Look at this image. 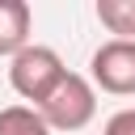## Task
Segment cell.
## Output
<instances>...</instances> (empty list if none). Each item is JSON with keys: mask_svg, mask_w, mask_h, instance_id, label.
<instances>
[{"mask_svg": "<svg viewBox=\"0 0 135 135\" xmlns=\"http://www.w3.org/2000/svg\"><path fill=\"white\" fill-rule=\"evenodd\" d=\"M38 114H42V122H46V127L80 131V127L97 114V93H93V84H89L84 76L68 72V76L51 89V97L38 105Z\"/></svg>", "mask_w": 135, "mask_h": 135, "instance_id": "cell-1", "label": "cell"}, {"mask_svg": "<svg viewBox=\"0 0 135 135\" xmlns=\"http://www.w3.org/2000/svg\"><path fill=\"white\" fill-rule=\"evenodd\" d=\"M63 76H68V68H63V59H59L51 46H25L21 55H13V68H8L13 89H17L25 101H38V105L51 97V89H55Z\"/></svg>", "mask_w": 135, "mask_h": 135, "instance_id": "cell-2", "label": "cell"}, {"mask_svg": "<svg viewBox=\"0 0 135 135\" xmlns=\"http://www.w3.org/2000/svg\"><path fill=\"white\" fill-rule=\"evenodd\" d=\"M93 80L105 89V93H118V97H131L135 93V42H122V38H110L93 51Z\"/></svg>", "mask_w": 135, "mask_h": 135, "instance_id": "cell-3", "label": "cell"}, {"mask_svg": "<svg viewBox=\"0 0 135 135\" xmlns=\"http://www.w3.org/2000/svg\"><path fill=\"white\" fill-rule=\"evenodd\" d=\"M30 46V4L0 0V55H21Z\"/></svg>", "mask_w": 135, "mask_h": 135, "instance_id": "cell-4", "label": "cell"}, {"mask_svg": "<svg viewBox=\"0 0 135 135\" xmlns=\"http://www.w3.org/2000/svg\"><path fill=\"white\" fill-rule=\"evenodd\" d=\"M97 21L122 42H135V0H97Z\"/></svg>", "mask_w": 135, "mask_h": 135, "instance_id": "cell-5", "label": "cell"}, {"mask_svg": "<svg viewBox=\"0 0 135 135\" xmlns=\"http://www.w3.org/2000/svg\"><path fill=\"white\" fill-rule=\"evenodd\" d=\"M0 135H51V127L30 105H4L0 110Z\"/></svg>", "mask_w": 135, "mask_h": 135, "instance_id": "cell-6", "label": "cell"}, {"mask_svg": "<svg viewBox=\"0 0 135 135\" xmlns=\"http://www.w3.org/2000/svg\"><path fill=\"white\" fill-rule=\"evenodd\" d=\"M105 135H135V110H118L105 122Z\"/></svg>", "mask_w": 135, "mask_h": 135, "instance_id": "cell-7", "label": "cell"}]
</instances>
